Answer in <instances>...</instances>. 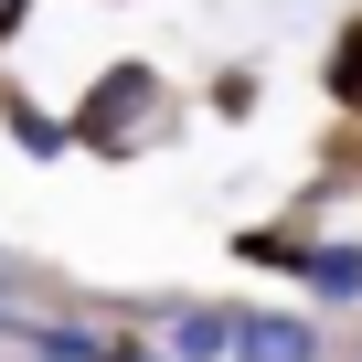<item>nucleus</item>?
Listing matches in <instances>:
<instances>
[{
	"mask_svg": "<svg viewBox=\"0 0 362 362\" xmlns=\"http://www.w3.org/2000/svg\"><path fill=\"white\" fill-rule=\"evenodd\" d=\"M0 309H22V267L11 256H0Z\"/></svg>",
	"mask_w": 362,
	"mask_h": 362,
	"instance_id": "20e7f679",
	"label": "nucleus"
},
{
	"mask_svg": "<svg viewBox=\"0 0 362 362\" xmlns=\"http://www.w3.org/2000/svg\"><path fill=\"white\" fill-rule=\"evenodd\" d=\"M107 362H170L160 341H107Z\"/></svg>",
	"mask_w": 362,
	"mask_h": 362,
	"instance_id": "7ed1b4c3",
	"label": "nucleus"
},
{
	"mask_svg": "<svg viewBox=\"0 0 362 362\" xmlns=\"http://www.w3.org/2000/svg\"><path fill=\"white\" fill-rule=\"evenodd\" d=\"M224 362H320V320H298V309H224Z\"/></svg>",
	"mask_w": 362,
	"mask_h": 362,
	"instance_id": "f257e3e1",
	"label": "nucleus"
},
{
	"mask_svg": "<svg viewBox=\"0 0 362 362\" xmlns=\"http://www.w3.org/2000/svg\"><path fill=\"white\" fill-rule=\"evenodd\" d=\"M298 277H309L320 298H362V256H351V245H320V256H309Z\"/></svg>",
	"mask_w": 362,
	"mask_h": 362,
	"instance_id": "f03ea898",
	"label": "nucleus"
}]
</instances>
